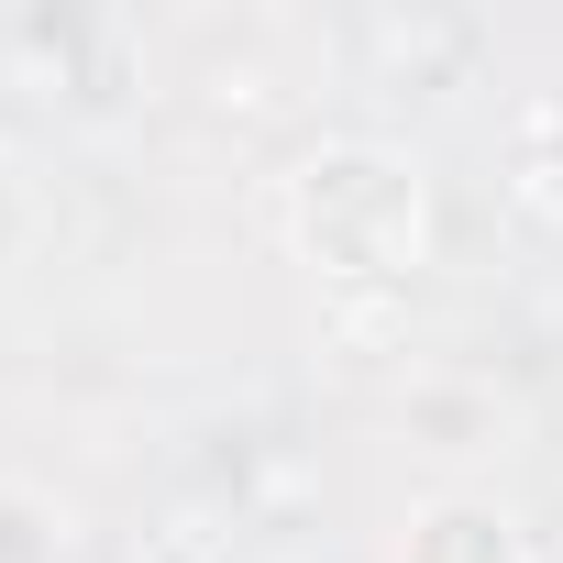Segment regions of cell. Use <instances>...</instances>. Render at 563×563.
I'll list each match as a JSON object with an SVG mask.
<instances>
[{"instance_id":"6da1fadb","label":"cell","mask_w":563,"mask_h":563,"mask_svg":"<svg viewBox=\"0 0 563 563\" xmlns=\"http://www.w3.org/2000/svg\"><path fill=\"white\" fill-rule=\"evenodd\" d=\"M420 166H398L387 144H321L299 166V243L332 265V276H365V288H387V276L420 265Z\"/></svg>"}]
</instances>
